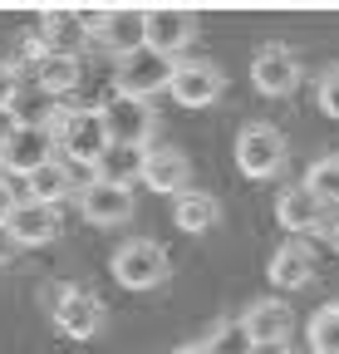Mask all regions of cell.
<instances>
[{
  "instance_id": "6da1fadb",
  "label": "cell",
  "mask_w": 339,
  "mask_h": 354,
  "mask_svg": "<svg viewBox=\"0 0 339 354\" xmlns=\"http://www.w3.org/2000/svg\"><path fill=\"white\" fill-rule=\"evenodd\" d=\"M50 133H55V153H64V162L74 167H94V158L108 148L99 109H59Z\"/></svg>"
},
{
  "instance_id": "7a4b0ae2",
  "label": "cell",
  "mask_w": 339,
  "mask_h": 354,
  "mask_svg": "<svg viewBox=\"0 0 339 354\" xmlns=\"http://www.w3.org/2000/svg\"><path fill=\"white\" fill-rule=\"evenodd\" d=\"M99 118H104V133L108 143H128V148H148L153 133H157V113L148 99H128V94H108L99 104Z\"/></svg>"
},
{
  "instance_id": "3957f363",
  "label": "cell",
  "mask_w": 339,
  "mask_h": 354,
  "mask_svg": "<svg viewBox=\"0 0 339 354\" xmlns=\"http://www.w3.org/2000/svg\"><path fill=\"white\" fill-rule=\"evenodd\" d=\"M108 266H113V281H118L123 290H153V286L167 281V251H162L157 241H148V236L123 241Z\"/></svg>"
},
{
  "instance_id": "277c9868",
  "label": "cell",
  "mask_w": 339,
  "mask_h": 354,
  "mask_svg": "<svg viewBox=\"0 0 339 354\" xmlns=\"http://www.w3.org/2000/svg\"><path fill=\"white\" fill-rule=\"evenodd\" d=\"M290 148H285V133L271 123H246L236 133V167L246 177H275L285 167Z\"/></svg>"
},
{
  "instance_id": "5b68a950",
  "label": "cell",
  "mask_w": 339,
  "mask_h": 354,
  "mask_svg": "<svg viewBox=\"0 0 339 354\" xmlns=\"http://www.w3.org/2000/svg\"><path fill=\"white\" fill-rule=\"evenodd\" d=\"M45 162H55V133L50 128H6L0 133V172L6 177H30Z\"/></svg>"
},
{
  "instance_id": "8992f818",
  "label": "cell",
  "mask_w": 339,
  "mask_h": 354,
  "mask_svg": "<svg viewBox=\"0 0 339 354\" xmlns=\"http://www.w3.org/2000/svg\"><path fill=\"white\" fill-rule=\"evenodd\" d=\"M55 325L69 339H94L108 325V310L89 286H59L55 290Z\"/></svg>"
},
{
  "instance_id": "52a82bcc",
  "label": "cell",
  "mask_w": 339,
  "mask_h": 354,
  "mask_svg": "<svg viewBox=\"0 0 339 354\" xmlns=\"http://www.w3.org/2000/svg\"><path fill=\"white\" fill-rule=\"evenodd\" d=\"M192 39H197V15L192 10H182V6L143 10V50H153L162 59H177Z\"/></svg>"
},
{
  "instance_id": "ba28073f",
  "label": "cell",
  "mask_w": 339,
  "mask_h": 354,
  "mask_svg": "<svg viewBox=\"0 0 339 354\" xmlns=\"http://www.w3.org/2000/svg\"><path fill=\"white\" fill-rule=\"evenodd\" d=\"M167 94H173L182 109H211L226 94V74L211 59H177L173 79H167Z\"/></svg>"
},
{
  "instance_id": "9c48e42d",
  "label": "cell",
  "mask_w": 339,
  "mask_h": 354,
  "mask_svg": "<svg viewBox=\"0 0 339 354\" xmlns=\"http://www.w3.org/2000/svg\"><path fill=\"white\" fill-rule=\"evenodd\" d=\"M173 64L177 59H162L153 50H133L123 55L118 69H113V94H128V99H153L157 88H167V79H173Z\"/></svg>"
},
{
  "instance_id": "30bf717a",
  "label": "cell",
  "mask_w": 339,
  "mask_h": 354,
  "mask_svg": "<svg viewBox=\"0 0 339 354\" xmlns=\"http://www.w3.org/2000/svg\"><path fill=\"white\" fill-rule=\"evenodd\" d=\"M251 84L261 88L266 99H290L300 88V59H295L285 44H266L251 59Z\"/></svg>"
},
{
  "instance_id": "8fae6325",
  "label": "cell",
  "mask_w": 339,
  "mask_h": 354,
  "mask_svg": "<svg viewBox=\"0 0 339 354\" xmlns=\"http://www.w3.org/2000/svg\"><path fill=\"white\" fill-rule=\"evenodd\" d=\"M59 207H50V202H30V197H20L15 207H10V216H6V232H10V241L15 246H45V241H55L59 236Z\"/></svg>"
},
{
  "instance_id": "7c38bea8",
  "label": "cell",
  "mask_w": 339,
  "mask_h": 354,
  "mask_svg": "<svg viewBox=\"0 0 339 354\" xmlns=\"http://www.w3.org/2000/svg\"><path fill=\"white\" fill-rule=\"evenodd\" d=\"M138 183H148V187L162 192V197H182L187 183H192V158H187L182 148H148Z\"/></svg>"
},
{
  "instance_id": "4fadbf2b",
  "label": "cell",
  "mask_w": 339,
  "mask_h": 354,
  "mask_svg": "<svg viewBox=\"0 0 339 354\" xmlns=\"http://www.w3.org/2000/svg\"><path fill=\"white\" fill-rule=\"evenodd\" d=\"M84 39H89V30L79 25V10H45L39 25H35L39 55H69V59H79Z\"/></svg>"
},
{
  "instance_id": "5bb4252c",
  "label": "cell",
  "mask_w": 339,
  "mask_h": 354,
  "mask_svg": "<svg viewBox=\"0 0 339 354\" xmlns=\"http://www.w3.org/2000/svg\"><path fill=\"white\" fill-rule=\"evenodd\" d=\"M275 221H280V232L310 236V232H320L325 221H329V207H325V202H315L300 183H295V187H285V192L275 197Z\"/></svg>"
},
{
  "instance_id": "9a60e30c",
  "label": "cell",
  "mask_w": 339,
  "mask_h": 354,
  "mask_svg": "<svg viewBox=\"0 0 339 354\" xmlns=\"http://www.w3.org/2000/svg\"><path fill=\"white\" fill-rule=\"evenodd\" d=\"M79 212L94 227H118L133 216V192L128 187H104V183H84L79 187Z\"/></svg>"
},
{
  "instance_id": "2e32d148",
  "label": "cell",
  "mask_w": 339,
  "mask_h": 354,
  "mask_svg": "<svg viewBox=\"0 0 339 354\" xmlns=\"http://www.w3.org/2000/svg\"><path fill=\"white\" fill-rule=\"evenodd\" d=\"M6 113H10L15 128H55V118H59V99L45 94V88H39L30 74H20V88H15V99L6 104Z\"/></svg>"
},
{
  "instance_id": "e0dca14e",
  "label": "cell",
  "mask_w": 339,
  "mask_h": 354,
  "mask_svg": "<svg viewBox=\"0 0 339 354\" xmlns=\"http://www.w3.org/2000/svg\"><path fill=\"white\" fill-rule=\"evenodd\" d=\"M94 39L104 44V50H113L118 59L133 55V50H143V10H128V6L104 10L99 25H94Z\"/></svg>"
},
{
  "instance_id": "ac0fdd59",
  "label": "cell",
  "mask_w": 339,
  "mask_h": 354,
  "mask_svg": "<svg viewBox=\"0 0 339 354\" xmlns=\"http://www.w3.org/2000/svg\"><path fill=\"white\" fill-rule=\"evenodd\" d=\"M143 153L148 148H128V143H108L94 167H89V183H104V187H128L138 183V172H143Z\"/></svg>"
},
{
  "instance_id": "d6986e66",
  "label": "cell",
  "mask_w": 339,
  "mask_h": 354,
  "mask_svg": "<svg viewBox=\"0 0 339 354\" xmlns=\"http://www.w3.org/2000/svg\"><path fill=\"white\" fill-rule=\"evenodd\" d=\"M266 276H271V286H275L280 295H290V290H305V286L315 281V256H310L305 246L285 241V246H280V251L271 256Z\"/></svg>"
},
{
  "instance_id": "ffe728a7",
  "label": "cell",
  "mask_w": 339,
  "mask_h": 354,
  "mask_svg": "<svg viewBox=\"0 0 339 354\" xmlns=\"http://www.w3.org/2000/svg\"><path fill=\"white\" fill-rule=\"evenodd\" d=\"M241 330L251 344H275V339H290V305L285 300H256L241 315Z\"/></svg>"
},
{
  "instance_id": "44dd1931",
  "label": "cell",
  "mask_w": 339,
  "mask_h": 354,
  "mask_svg": "<svg viewBox=\"0 0 339 354\" xmlns=\"http://www.w3.org/2000/svg\"><path fill=\"white\" fill-rule=\"evenodd\" d=\"M69 192H79V183H74V172H69V162H45L39 172H30L25 177V197L30 202H50V207H59Z\"/></svg>"
},
{
  "instance_id": "7402d4cb",
  "label": "cell",
  "mask_w": 339,
  "mask_h": 354,
  "mask_svg": "<svg viewBox=\"0 0 339 354\" xmlns=\"http://www.w3.org/2000/svg\"><path fill=\"white\" fill-rule=\"evenodd\" d=\"M173 221L182 232H206V227H217L222 221V202L211 197V192H197V187H187L182 197H173Z\"/></svg>"
},
{
  "instance_id": "603a6c76",
  "label": "cell",
  "mask_w": 339,
  "mask_h": 354,
  "mask_svg": "<svg viewBox=\"0 0 339 354\" xmlns=\"http://www.w3.org/2000/svg\"><path fill=\"white\" fill-rule=\"evenodd\" d=\"M45 94H69V88H79V79H84V64L79 59H69V55H39L35 59V74H30Z\"/></svg>"
},
{
  "instance_id": "cb8c5ba5",
  "label": "cell",
  "mask_w": 339,
  "mask_h": 354,
  "mask_svg": "<svg viewBox=\"0 0 339 354\" xmlns=\"http://www.w3.org/2000/svg\"><path fill=\"white\" fill-rule=\"evenodd\" d=\"M305 339H310V354H339V300L320 305L315 315H310Z\"/></svg>"
},
{
  "instance_id": "d4e9b609",
  "label": "cell",
  "mask_w": 339,
  "mask_h": 354,
  "mask_svg": "<svg viewBox=\"0 0 339 354\" xmlns=\"http://www.w3.org/2000/svg\"><path fill=\"white\" fill-rule=\"evenodd\" d=\"M300 187H305L315 202H325V207H339V158H315Z\"/></svg>"
},
{
  "instance_id": "484cf974",
  "label": "cell",
  "mask_w": 339,
  "mask_h": 354,
  "mask_svg": "<svg viewBox=\"0 0 339 354\" xmlns=\"http://www.w3.org/2000/svg\"><path fill=\"white\" fill-rule=\"evenodd\" d=\"M206 354H251V339L241 330V320H222L217 330H211V339H202Z\"/></svg>"
},
{
  "instance_id": "4316f807",
  "label": "cell",
  "mask_w": 339,
  "mask_h": 354,
  "mask_svg": "<svg viewBox=\"0 0 339 354\" xmlns=\"http://www.w3.org/2000/svg\"><path fill=\"white\" fill-rule=\"evenodd\" d=\"M320 109H325L329 118H339V64L325 69V79H320Z\"/></svg>"
},
{
  "instance_id": "83f0119b",
  "label": "cell",
  "mask_w": 339,
  "mask_h": 354,
  "mask_svg": "<svg viewBox=\"0 0 339 354\" xmlns=\"http://www.w3.org/2000/svg\"><path fill=\"white\" fill-rule=\"evenodd\" d=\"M15 88H20V69L10 59H0V113H6V104L15 99Z\"/></svg>"
},
{
  "instance_id": "f1b7e54d",
  "label": "cell",
  "mask_w": 339,
  "mask_h": 354,
  "mask_svg": "<svg viewBox=\"0 0 339 354\" xmlns=\"http://www.w3.org/2000/svg\"><path fill=\"white\" fill-rule=\"evenodd\" d=\"M20 202V192H15V183H10V177L6 172H0V227H6V216H10V207Z\"/></svg>"
},
{
  "instance_id": "f546056e",
  "label": "cell",
  "mask_w": 339,
  "mask_h": 354,
  "mask_svg": "<svg viewBox=\"0 0 339 354\" xmlns=\"http://www.w3.org/2000/svg\"><path fill=\"white\" fill-rule=\"evenodd\" d=\"M15 251H20V246L10 241V232H6V227H0V266H6V261H15Z\"/></svg>"
},
{
  "instance_id": "4dcf8cb0",
  "label": "cell",
  "mask_w": 339,
  "mask_h": 354,
  "mask_svg": "<svg viewBox=\"0 0 339 354\" xmlns=\"http://www.w3.org/2000/svg\"><path fill=\"white\" fill-rule=\"evenodd\" d=\"M251 354H290V339H275V344H251Z\"/></svg>"
},
{
  "instance_id": "1f68e13d",
  "label": "cell",
  "mask_w": 339,
  "mask_h": 354,
  "mask_svg": "<svg viewBox=\"0 0 339 354\" xmlns=\"http://www.w3.org/2000/svg\"><path fill=\"white\" fill-rule=\"evenodd\" d=\"M177 354H206V344H182Z\"/></svg>"
},
{
  "instance_id": "d6a6232c",
  "label": "cell",
  "mask_w": 339,
  "mask_h": 354,
  "mask_svg": "<svg viewBox=\"0 0 339 354\" xmlns=\"http://www.w3.org/2000/svg\"><path fill=\"white\" fill-rule=\"evenodd\" d=\"M334 251H339V236H334Z\"/></svg>"
}]
</instances>
